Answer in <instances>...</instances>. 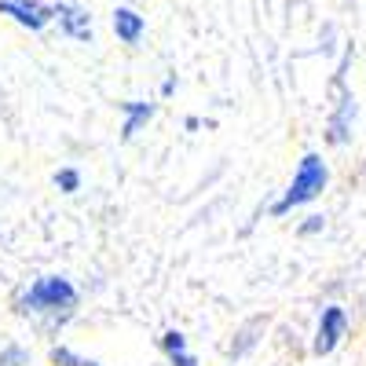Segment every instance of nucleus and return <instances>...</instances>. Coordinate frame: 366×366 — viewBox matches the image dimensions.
Instances as JSON below:
<instances>
[{"mask_svg":"<svg viewBox=\"0 0 366 366\" xmlns=\"http://www.w3.org/2000/svg\"><path fill=\"white\" fill-rule=\"evenodd\" d=\"M183 129L194 132V129H202V121H198V117H187V121H183Z\"/></svg>","mask_w":366,"mask_h":366,"instance_id":"2eb2a0df","label":"nucleus"},{"mask_svg":"<svg viewBox=\"0 0 366 366\" xmlns=\"http://www.w3.org/2000/svg\"><path fill=\"white\" fill-rule=\"evenodd\" d=\"M322 227H326V217H319V212H315V217H308V220L297 227V234H300V238H312V234H319Z\"/></svg>","mask_w":366,"mask_h":366,"instance_id":"ddd939ff","label":"nucleus"},{"mask_svg":"<svg viewBox=\"0 0 366 366\" xmlns=\"http://www.w3.org/2000/svg\"><path fill=\"white\" fill-rule=\"evenodd\" d=\"M0 15H8L15 26L29 29V34H41L55 22V4H44V0H0Z\"/></svg>","mask_w":366,"mask_h":366,"instance_id":"39448f33","label":"nucleus"},{"mask_svg":"<svg viewBox=\"0 0 366 366\" xmlns=\"http://www.w3.org/2000/svg\"><path fill=\"white\" fill-rule=\"evenodd\" d=\"M48 362H51V366H103L99 359H84V355H77V352L66 348V345H51V348H48Z\"/></svg>","mask_w":366,"mask_h":366,"instance_id":"9d476101","label":"nucleus"},{"mask_svg":"<svg viewBox=\"0 0 366 366\" xmlns=\"http://www.w3.org/2000/svg\"><path fill=\"white\" fill-rule=\"evenodd\" d=\"M333 92H337V103H333V110L326 117V143L345 147L352 139V121H355V96L345 88V66L333 74Z\"/></svg>","mask_w":366,"mask_h":366,"instance_id":"7ed1b4c3","label":"nucleus"},{"mask_svg":"<svg viewBox=\"0 0 366 366\" xmlns=\"http://www.w3.org/2000/svg\"><path fill=\"white\" fill-rule=\"evenodd\" d=\"M55 22H59V34L77 41V44H92V41H96L88 8L74 4V0H59V4H55Z\"/></svg>","mask_w":366,"mask_h":366,"instance_id":"423d86ee","label":"nucleus"},{"mask_svg":"<svg viewBox=\"0 0 366 366\" xmlns=\"http://www.w3.org/2000/svg\"><path fill=\"white\" fill-rule=\"evenodd\" d=\"M172 92H176V74H169V77H165V84H162V96H165V99L172 96Z\"/></svg>","mask_w":366,"mask_h":366,"instance_id":"4468645a","label":"nucleus"},{"mask_svg":"<svg viewBox=\"0 0 366 366\" xmlns=\"http://www.w3.org/2000/svg\"><path fill=\"white\" fill-rule=\"evenodd\" d=\"M110 26H114V34H117V41L121 44H139L143 41V34H147V19L136 11V8H114V15H110Z\"/></svg>","mask_w":366,"mask_h":366,"instance_id":"6e6552de","label":"nucleus"},{"mask_svg":"<svg viewBox=\"0 0 366 366\" xmlns=\"http://www.w3.org/2000/svg\"><path fill=\"white\" fill-rule=\"evenodd\" d=\"M326 187H330V165L322 162V154L308 150V154L297 162V172H293V179H290V187L282 191V198L267 209V217H274V220H279V217H290L293 209L312 205L315 198H322Z\"/></svg>","mask_w":366,"mask_h":366,"instance_id":"f03ea898","label":"nucleus"},{"mask_svg":"<svg viewBox=\"0 0 366 366\" xmlns=\"http://www.w3.org/2000/svg\"><path fill=\"white\" fill-rule=\"evenodd\" d=\"M158 348L169 359V366H198V355L187 348V333L183 330H165L158 337Z\"/></svg>","mask_w":366,"mask_h":366,"instance_id":"1a4fd4ad","label":"nucleus"},{"mask_svg":"<svg viewBox=\"0 0 366 366\" xmlns=\"http://www.w3.org/2000/svg\"><path fill=\"white\" fill-rule=\"evenodd\" d=\"M51 183H55L59 194H77V191H81V172H77L74 165H66V169H59V172L51 176Z\"/></svg>","mask_w":366,"mask_h":366,"instance_id":"f8f14e48","label":"nucleus"},{"mask_svg":"<svg viewBox=\"0 0 366 366\" xmlns=\"http://www.w3.org/2000/svg\"><path fill=\"white\" fill-rule=\"evenodd\" d=\"M117 110H121V143H132L150 121H154V114H158V103H147V99H125V103H117Z\"/></svg>","mask_w":366,"mask_h":366,"instance_id":"0eeeda50","label":"nucleus"},{"mask_svg":"<svg viewBox=\"0 0 366 366\" xmlns=\"http://www.w3.org/2000/svg\"><path fill=\"white\" fill-rule=\"evenodd\" d=\"M29 362H34V355H29V348L19 345V341H8L0 348V366H29Z\"/></svg>","mask_w":366,"mask_h":366,"instance_id":"9b49d317","label":"nucleus"},{"mask_svg":"<svg viewBox=\"0 0 366 366\" xmlns=\"http://www.w3.org/2000/svg\"><path fill=\"white\" fill-rule=\"evenodd\" d=\"M348 337V312L341 304H326L319 312V326H315V337H312V352L322 359V355H333L337 345Z\"/></svg>","mask_w":366,"mask_h":366,"instance_id":"20e7f679","label":"nucleus"},{"mask_svg":"<svg viewBox=\"0 0 366 366\" xmlns=\"http://www.w3.org/2000/svg\"><path fill=\"white\" fill-rule=\"evenodd\" d=\"M11 308H15V315L29 319L37 330L51 333V330L66 326L77 315L81 293H77V286L66 279V274H41V279H34L11 300Z\"/></svg>","mask_w":366,"mask_h":366,"instance_id":"f257e3e1","label":"nucleus"}]
</instances>
